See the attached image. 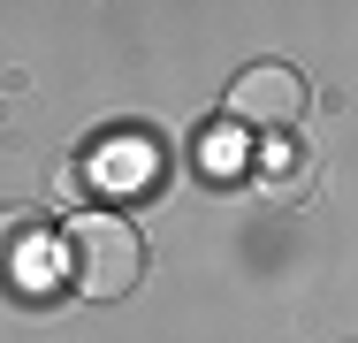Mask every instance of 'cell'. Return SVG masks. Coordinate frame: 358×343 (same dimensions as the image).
Listing matches in <instances>:
<instances>
[{"mask_svg":"<svg viewBox=\"0 0 358 343\" xmlns=\"http://www.w3.org/2000/svg\"><path fill=\"white\" fill-rule=\"evenodd\" d=\"M69 282L84 290V298H130L145 274V237L122 221V214H76L69 221Z\"/></svg>","mask_w":358,"mask_h":343,"instance_id":"1","label":"cell"},{"mask_svg":"<svg viewBox=\"0 0 358 343\" xmlns=\"http://www.w3.org/2000/svg\"><path fill=\"white\" fill-rule=\"evenodd\" d=\"M305 107H313V92L289 62H252L229 84V122H244V130H297Z\"/></svg>","mask_w":358,"mask_h":343,"instance_id":"2","label":"cell"},{"mask_svg":"<svg viewBox=\"0 0 358 343\" xmlns=\"http://www.w3.org/2000/svg\"><path fill=\"white\" fill-rule=\"evenodd\" d=\"M92 183H99V191H122V183H152V145H145V137H122V145L92 153Z\"/></svg>","mask_w":358,"mask_h":343,"instance_id":"3","label":"cell"}]
</instances>
